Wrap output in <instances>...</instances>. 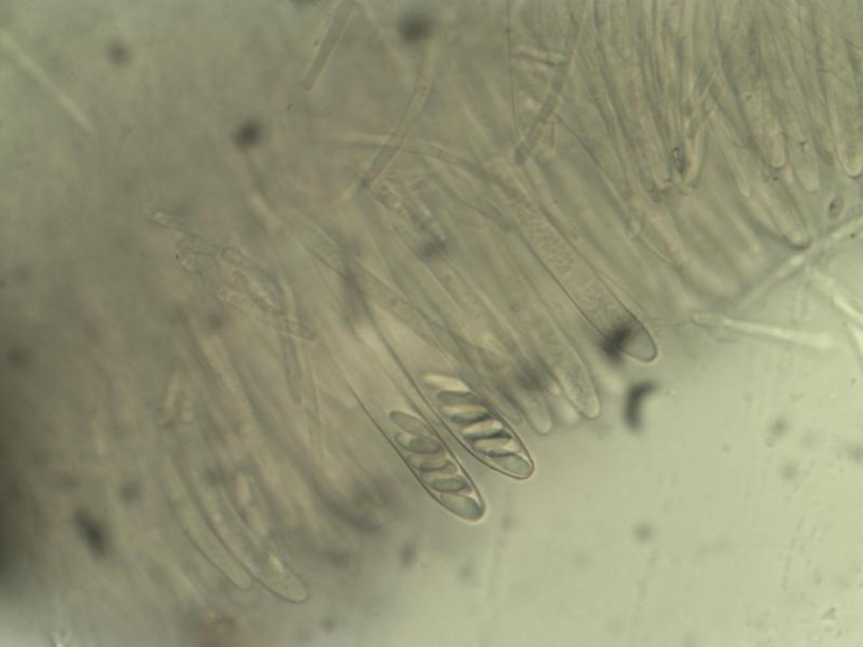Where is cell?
<instances>
[{"mask_svg":"<svg viewBox=\"0 0 863 647\" xmlns=\"http://www.w3.org/2000/svg\"><path fill=\"white\" fill-rule=\"evenodd\" d=\"M74 522H76L77 530L84 538L88 547L98 556L106 554L108 549V542H107L104 530L98 522L91 516L82 513H77Z\"/></svg>","mask_w":863,"mask_h":647,"instance_id":"cell-1","label":"cell"},{"mask_svg":"<svg viewBox=\"0 0 863 647\" xmlns=\"http://www.w3.org/2000/svg\"><path fill=\"white\" fill-rule=\"evenodd\" d=\"M635 334L636 330L629 322H625L613 329L601 342V348L606 358L613 362H618L626 352L631 340L634 339Z\"/></svg>","mask_w":863,"mask_h":647,"instance_id":"cell-2","label":"cell"},{"mask_svg":"<svg viewBox=\"0 0 863 647\" xmlns=\"http://www.w3.org/2000/svg\"><path fill=\"white\" fill-rule=\"evenodd\" d=\"M431 30V22L423 17L408 18L403 22L401 26V33L403 37L409 42L419 41L429 35Z\"/></svg>","mask_w":863,"mask_h":647,"instance_id":"cell-3","label":"cell"},{"mask_svg":"<svg viewBox=\"0 0 863 647\" xmlns=\"http://www.w3.org/2000/svg\"><path fill=\"white\" fill-rule=\"evenodd\" d=\"M260 126L255 123H249L244 126L237 135V142L240 146L251 147L260 138Z\"/></svg>","mask_w":863,"mask_h":647,"instance_id":"cell-4","label":"cell"},{"mask_svg":"<svg viewBox=\"0 0 863 647\" xmlns=\"http://www.w3.org/2000/svg\"><path fill=\"white\" fill-rule=\"evenodd\" d=\"M522 385L528 390H538L541 388V381L534 374H527L522 376Z\"/></svg>","mask_w":863,"mask_h":647,"instance_id":"cell-5","label":"cell"}]
</instances>
